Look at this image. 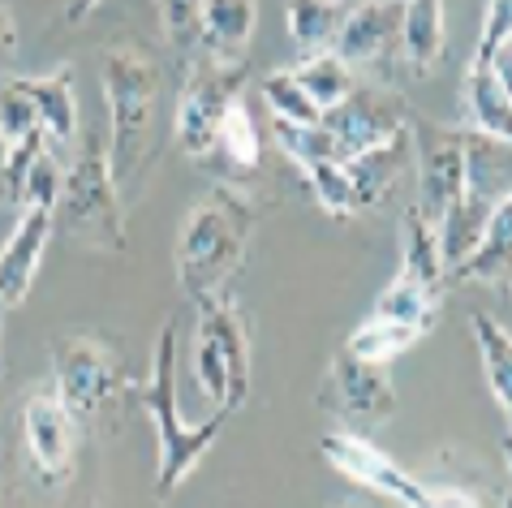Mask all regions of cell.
<instances>
[{
	"label": "cell",
	"instance_id": "1",
	"mask_svg": "<svg viewBox=\"0 0 512 508\" xmlns=\"http://www.w3.org/2000/svg\"><path fill=\"white\" fill-rule=\"evenodd\" d=\"M254 233V207L233 186H211L181 224L177 237V280L194 302L229 293V280L246 263Z\"/></svg>",
	"mask_w": 512,
	"mask_h": 508
},
{
	"label": "cell",
	"instance_id": "2",
	"mask_svg": "<svg viewBox=\"0 0 512 508\" xmlns=\"http://www.w3.org/2000/svg\"><path fill=\"white\" fill-rule=\"evenodd\" d=\"M108 100V168L117 190H134L155 151V108H160V69L138 48H108L99 61Z\"/></svg>",
	"mask_w": 512,
	"mask_h": 508
},
{
	"label": "cell",
	"instance_id": "3",
	"mask_svg": "<svg viewBox=\"0 0 512 508\" xmlns=\"http://www.w3.org/2000/svg\"><path fill=\"white\" fill-rule=\"evenodd\" d=\"M142 409L155 427V496L168 500L173 491L194 474V465L216 448L229 414L216 409L207 422H186L177 409V323H164L155 336L151 354V379L138 392Z\"/></svg>",
	"mask_w": 512,
	"mask_h": 508
},
{
	"label": "cell",
	"instance_id": "4",
	"mask_svg": "<svg viewBox=\"0 0 512 508\" xmlns=\"http://www.w3.org/2000/svg\"><path fill=\"white\" fill-rule=\"evenodd\" d=\"M104 125H95L82 143L74 168L61 181V199H56L52 224L65 229L69 237H78L91 250L125 254L130 237H125V211H121V190L112 181L108 168V143H104Z\"/></svg>",
	"mask_w": 512,
	"mask_h": 508
},
{
	"label": "cell",
	"instance_id": "5",
	"mask_svg": "<svg viewBox=\"0 0 512 508\" xmlns=\"http://www.w3.org/2000/svg\"><path fill=\"white\" fill-rule=\"evenodd\" d=\"M194 379L198 392L224 414H233L250 397V332L229 293L198 302Z\"/></svg>",
	"mask_w": 512,
	"mask_h": 508
},
{
	"label": "cell",
	"instance_id": "6",
	"mask_svg": "<svg viewBox=\"0 0 512 508\" xmlns=\"http://www.w3.org/2000/svg\"><path fill=\"white\" fill-rule=\"evenodd\" d=\"M52 379H56V397L69 409V418L78 422H95L104 414V405H112L125 388V371L117 354L95 341V336H56L52 341Z\"/></svg>",
	"mask_w": 512,
	"mask_h": 508
},
{
	"label": "cell",
	"instance_id": "7",
	"mask_svg": "<svg viewBox=\"0 0 512 508\" xmlns=\"http://www.w3.org/2000/svg\"><path fill=\"white\" fill-rule=\"evenodd\" d=\"M241 91H246V65H220L203 52L190 61L186 87H181V100H177V121H173V138L190 160H207L216 151L220 121Z\"/></svg>",
	"mask_w": 512,
	"mask_h": 508
},
{
	"label": "cell",
	"instance_id": "8",
	"mask_svg": "<svg viewBox=\"0 0 512 508\" xmlns=\"http://www.w3.org/2000/svg\"><path fill=\"white\" fill-rule=\"evenodd\" d=\"M409 138H414V211L426 224H439L457 203L465 186V130L409 112Z\"/></svg>",
	"mask_w": 512,
	"mask_h": 508
},
{
	"label": "cell",
	"instance_id": "9",
	"mask_svg": "<svg viewBox=\"0 0 512 508\" xmlns=\"http://www.w3.org/2000/svg\"><path fill=\"white\" fill-rule=\"evenodd\" d=\"M319 405L332 418H340V431H358V435L379 431L396 414V388L388 379V366L340 349L332 366H327Z\"/></svg>",
	"mask_w": 512,
	"mask_h": 508
},
{
	"label": "cell",
	"instance_id": "10",
	"mask_svg": "<svg viewBox=\"0 0 512 508\" xmlns=\"http://www.w3.org/2000/svg\"><path fill=\"white\" fill-rule=\"evenodd\" d=\"M405 125H409V108L401 104V95L371 87V82H358L345 100L323 112V130L332 134L340 164L353 160L366 147L383 143L388 134L405 130Z\"/></svg>",
	"mask_w": 512,
	"mask_h": 508
},
{
	"label": "cell",
	"instance_id": "11",
	"mask_svg": "<svg viewBox=\"0 0 512 508\" xmlns=\"http://www.w3.org/2000/svg\"><path fill=\"white\" fill-rule=\"evenodd\" d=\"M323 457L336 465L349 483H358L366 491H379L405 508H431V487H422L414 474L401 470L392 457H383L371 444V435L358 431H327L323 435Z\"/></svg>",
	"mask_w": 512,
	"mask_h": 508
},
{
	"label": "cell",
	"instance_id": "12",
	"mask_svg": "<svg viewBox=\"0 0 512 508\" xmlns=\"http://www.w3.org/2000/svg\"><path fill=\"white\" fill-rule=\"evenodd\" d=\"M22 444L44 478H65L74 470L78 422L69 418L56 392H44V397H31L22 405Z\"/></svg>",
	"mask_w": 512,
	"mask_h": 508
},
{
	"label": "cell",
	"instance_id": "13",
	"mask_svg": "<svg viewBox=\"0 0 512 508\" xmlns=\"http://www.w3.org/2000/svg\"><path fill=\"white\" fill-rule=\"evenodd\" d=\"M52 207H22L9 242L0 246V306H22L35 285L39 259L52 237Z\"/></svg>",
	"mask_w": 512,
	"mask_h": 508
},
{
	"label": "cell",
	"instance_id": "14",
	"mask_svg": "<svg viewBox=\"0 0 512 508\" xmlns=\"http://www.w3.org/2000/svg\"><path fill=\"white\" fill-rule=\"evenodd\" d=\"M401 9L405 0H362V5H353L340 22L332 52L353 69L379 61L392 44H401Z\"/></svg>",
	"mask_w": 512,
	"mask_h": 508
},
{
	"label": "cell",
	"instance_id": "15",
	"mask_svg": "<svg viewBox=\"0 0 512 508\" xmlns=\"http://www.w3.org/2000/svg\"><path fill=\"white\" fill-rule=\"evenodd\" d=\"M345 173L353 181V194H358L362 211L379 207L409 173H414V138H409V125L388 134L383 143L358 151L353 160H345Z\"/></svg>",
	"mask_w": 512,
	"mask_h": 508
},
{
	"label": "cell",
	"instance_id": "16",
	"mask_svg": "<svg viewBox=\"0 0 512 508\" xmlns=\"http://www.w3.org/2000/svg\"><path fill=\"white\" fill-rule=\"evenodd\" d=\"M448 276H452V285H482V289L512 293V194L500 199V207L491 211L474 254L461 267H452Z\"/></svg>",
	"mask_w": 512,
	"mask_h": 508
},
{
	"label": "cell",
	"instance_id": "17",
	"mask_svg": "<svg viewBox=\"0 0 512 508\" xmlns=\"http://www.w3.org/2000/svg\"><path fill=\"white\" fill-rule=\"evenodd\" d=\"M22 87L31 91L39 130L48 134V147L56 155L74 151L78 143V95H74V65H61L44 78H22Z\"/></svg>",
	"mask_w": 512,
	"mask_h": 508
},
{
	"label": "cell",
	"instance_id": "18",
	"mask_svg": "<svg viewBox=\"0 0 512 508\" xmlns=\"http://www.w3.org/2000/svg\"><path fill=\"white\" fill-rule=\"evenodd\" d=\"M254 26H259V0H203V56L220 65H246Z\"/></svg>",
	"mask_w": 512,
	"mask_h": 508
},
{
	"label": "cell",
	"instance_id": "19",
	"mask_svg": "<svg viewBox=\"0 0 512 508\" xmlns=\"http://www.w3.org/2000/svg\"><path fill=\"white\" fill-rule=\"evenodd\" d=\"M461 108H465V130L500 138L512 143V100L504 95L500 78L491 65H474L465 69V87H461Z\"/></svg>",
	"mask_w": 512,
	"mask_h": 508
},
{
	"label": "cell",
	"instance_id": "20",
	"mask_svg": "<svg viewBox=\"0 0 512 508\" xmlns=\"http://www.w3.org/2000/svg\"><path fill=\"white\" fill-rule=\"evenodd\" d=\"M448 44V9L444 0H405L401 9V52L414 74H431Z\"/></svg>",
	"mask_w": 512,
	"mask_h": 508
},
{
	"label": "cell",
	"instance_id": "21",
	"mask_svg": "<svg viewBox=\"0 0 512 508\" xmlns=\"http://www.w3.org/2000/svg\"><path fill=\"white\" fill-rule=\"evenodd\" d=\"M401 276L409 285L444 298L448 267H444V254H439V233L418 211H405V220H401Z\"/></svg>",
	"mask_w": 512,
	"mask_h": 508
},
{
	"label": "cell",
	"instance_id": "22",
	"mask_svg": "<svg viewBox=\"0 0 512 508\" xmlns=\"http://www.w3.org/2000/svg\"><path fill=\"white\" fill-rule=\"evenodd\" d=\"M469 332H474V345H478L482 375H487L491 397L504 409V418L512 427V332L491 315H469Z\"/></svg>",
	"mask_w": 512,
	"mask_h": 508
},
{
	"label": "cell",
	"instance_id": "23",
	"mask_svg": "<svg viewBox=\"0 0 512 508\" xmlns=\"http://www.w3.org/2000/svg\"><path fill=\"white\" fill-rule=\"evenodd\" d=\"M349 5L345 0H289V35L302 56H315V52H332L336 35H340V22H345Z\"/></svg>",
	"mask_w": 512,
	"mask_h": 508
},
{
	"label": "cell",
	"instance_id": "24",
	"mask_svg": "<svg viewBox=\"0 0 512 508\" xmlns=\"http://www.w3.org/2000/svg\"><path fill=\"white\" fill-rule=\"evenodd\" d=\"M422 336H426V332L409 328V323H396V319L371 315V319H362L358 328L349 332L345 349H349V354H358V358H366V362H383V366H388L392 358H401L405 349H414Z\"/></svg>",
	"mask_w": 512,
	"mask_h": 508
},
{
	"label": "cell",
	"instance_id": "25",
	"mask_svg": "<svg viewBox=\"0 0 512 508\" xmlns=\"http://www.w3.org/2000/svg\"><path fill=\"white\" fill-rule=\"evenodd\" d=\"M289 69L297 74V82H302L306 95H310V100H315L323 112L332 108V104H340L353 87H358V74H353V65H345L336 52L302 56V61L289 65Z\"/></svg>",
	"mask_w": 512,
	"mask_h": 508
},
{
	"label": "cell",
	"instance_id": "26",
	"mask_svg": "<svg viewBox=\"0 0 512 508\" xmlns=\"http://www.w3.org/2000/svg\"><path fill=\"white\" fill-rule=\"evenodd\" d=\"M216 151H224V160H229L237 173H259V164H263V138H259V125H254V112L241 104V95L229 104V112H224ZM216 151H211V155H216Z\"/></svg>",
	"mask_w": 512,
	"mask_h": 508
},
{
	"label": "cell",
	"instance_id": "27",
	"mask_svg": "<svg viewBox=\"0 0 512 508\" xmlns=\"http://www.w3.org/2000/svg\"><path fill=\"white\" fill-rule=\"evenodd\" d=\"M371 315L409 323V328H418V332H431L435 319H439V298H435V293H426V289H418V285H409L405 276H396L392 285L379 293V302H375Z\"/></svg>",
	"mask_w": 512,
	"mask_h": 508
},
{
	"label": "cell",
	"instance_id": "28",
	"mask_svg": "<svg viewBox=\"0 0 512 508\" xmlns=\"http://www.w3.org/2000/svg\"><path fill=\"white\" fill-rule=\"evenodd\" d=\"M263 104L276 121H293V125H319L323 121V108L310 100L306 87L297 82L293 69H276V74L263 78Z\"/></svg>",
	"mask_w": 512,
	"mask_h": 508
},
{
	"label": "cell",
	"instance_id": "29",
	"mask_svg": "<svg viewBox=\"0 0 512 508\" xmlns=\"http://www.w3.org/2000/svg\"><path fill=\"white\" fill-rule=\"evenodd\" d=\"M306 177H310V190H315L319 207H323L332 220H353V216L362 211L358 194H353V181H349V173H345V164H340V160H319V164H310Z\"/></svg>",
	"mask_w": 512,
	"mask_h": 508
},
{
	"label": "cell",
	"instance_id": "30",
	"mask_svg": "<svg viewBox=\"0 0 512 508\" xmlns=\"http://www.w3.org/2000/svg\"><path fill=\"white\" fill-rule=\"evenodd\" d=\"M272 138H276V147L302 168V173L319 160H336V143H332V134L323 130V121L319 125H293V121L272 117Z\"/></svg>",
	"mask_w": 512,
	"mask_h": 508
},
{
	"label": "cell",
	"instance_id": "31",
	"mask_svg": "<svg viewBox=\"0 0 512 508\" xmlns=\"http://www.w3.org/2000/svg\"><path fill=\"white\" fill-rule=\"evenodd\" d=\"M155 5H160L168 48L194 61L198 48H203V0H155Z\"/></svg>",
	"mask_w": 512,
	"mask_h": 508
},
{
	"label": "cell",
	"instance_id": "32",
	"mask_svg": "<svg viewBox=\"0 0 512 508\" xmlns=\"http://www.w3.org/2000/svg\"><path fill=\"white\" fill-rule=\"evenodd\" d=\"M61 181H65V160L52 147H44L31 160V168H26V177H22L18 211L22 207H52L56 211V199H61Z\"/></svg>",
	"mask_w": 512,
	"mask_h": 508
},
{
	"label": "cell",
	"instance_id": "33",
	"mask_svg": "<svg viewBox=\"0 0 512 508\" xmlns=\"http://www.w3.org/2000/svg\"><path fill=\"white\" fill-rule=\"evenodd\" d=\"M35 130H39V112H35L31 91L22 87V78H5L0 82V134L9 143H22Z\"/></svg>",
	"mask_w": 512,
	"mask_h": 508
},
{
	"label": "cell",
	"instance_id": "34",
	"mask_svg": "<svg viewBox=\"0 0 512 508\" xmlns=\"http://www.w3.org/2000/svg\"><path fill=\"white\" fill-rule=\"evenodd\" d=\"M508 39H512V0H487V18H482L474 65H491L495 52L508 48Z\"/></svg>",
	"mask_w": 512,
	"mask_h": 508
},
{
	"label": "cell",
	"instance_id": "35",
	"mask_svg": "<svg viewBox=\"0 0 512 508\" xmlns=\"http://www.w3.org/2000/svg\"><path fill=\"white\" fill-rule=\"evenodd\" d=\"M13 61H18V26H13V13L0 5V82L9 78Z\"/></svg>",
	"mask_w": 512,
	"mask_h": 508
},
{
	"label": "cell",
	"instance_id": "36",
	"mask_svg": "<svg viewBox=\"0 0 512 508\" xmlns=\"http://www.w3.org/2000/svg\"><path fill=\"white\" fill-rule=\"evenodd\" d=\"M9 173H13V143L0 134V199L9 203Z\"/></svg>",
	"mask_w": 512,
	"mask_h": 508
},
{
	"label": "cell",
	"instance_id": "37",
	"mask_svg": "<svg viewBox=\"0 0 512 508\" xmlns=\"http://www.w3.org/2000/svg\"><path fill=\"white\" fill-rule=\"evenodd\" d=\"M95 9H99V0H65V18L69 22H87Z\"/></svg>",
	"mask_w": 512,
	"mask_h": 508
},
{
	"label": "cell",
	"instance_id": "38",
	"mask_svg": "<svg viewBox=\"0 0 512 508\" xmlns=\"http://www.w3.org/2000/svg\"><path fill=\"white\" fill-rule=\"evenodd\" d=\"M500 448H504V465H508V474H512V427L504 431V440H500Z\"/></svg>",
	"mask_w": 512,
	"mask_h": 508
},
{
	"label": "cell",
	"instance_id": "39",
	"mask_svg": "<svg viewBox=\"0 0 512 508\" xmlns=\"http://www.w3.org/2000/svg\"><path fill=\"white\" fill-rule=\"evenodd\" d=\"M5 315V310H0ZM0 336H5V319H0ZM0 371H5V349H0Z\"/></svg>",
	"mask_w": 512,
	"mask_h": 508
},
{
	"label": "cell",
	"instance_id": "40",
	"mask_svg": "<svg viewBox=\"0 0 512 508\" xmlns=\"http://www.w3.org/2000/svg\"><path fill=\"white\" fill-rule=\"evenodd\" d=\"M504 508H512V496H508V500H504Z\"/></svg>",
	"mask_w": 512,
	"mask_h": 508
},
{
	"label": "cell",
	"instance_id": "41",
	"mask_svg": "<svg viewBox=\"0 0 512 508\" xmlns=\"http://www.w3.org/2000/svg\"><path fill=\"white\" fill-rule=\"evenodd\" d=\"M508 48H512V39H508Z\"/></svg>",
	"mask_w": 512,
	"mask_h": 508
}]
</instances>
